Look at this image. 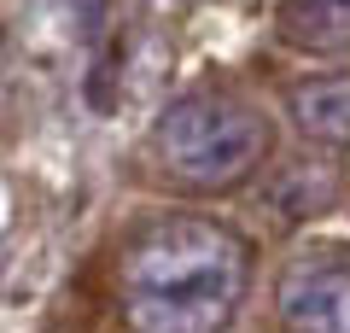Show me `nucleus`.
Instances as JSON below:
<instances>
[{
    "label": "nucleus",
    "instance_id": "nucleus-1",
    "mask_svg": "<svg viewBox=\"0 0 350 333\" xmlns=\"http://www.w3.org/2000/svg\"><path fill=\"white\" fill-rule=\"evenodd\" d=\"M251 281V246L216 217H163L117 263L129 333H222Z\"/></svg>",
    "mask_w": 350,
    "mask_h": 333
},
{
    "label": "nucleus",
    "instance_id": "nucleus-2",
    "mask_svg": "<svg viewBox=\"0 0 350 333\" xmlns=\"http://www.w3.org/2000/svg\"><path fill=\"white\" fill-rule=\"evenodd\" d=\"M163 175L193 193H228L269 158V117L234 94H187L152 129Z\"/></svg>",
    "mask_w": 350,
    "mask_h": 333
},
{
    "label": "nucleus",
    "instance_id": "nucleus-3",
    "mask_svg": "<svg viewBox=\"0 0 350 333\" xmlns=\"http://www.w3.org/2000/svg\"><path fill=\"white\" fill-rule=\"evenodd\" d=\"M275 316L286 333H350V251H304L275 281Z\"/></svg>",
    "mask_w": 350,
    "mask_h": 333
},
{
    "label": "nucleus",
    "instance_id": "nucleus-4",
    "mask_svg": "<svg viewBox=\"0 0 350 333\" xmlns=\"http://www.w3.org/2000/svg\"><path fill=\"white\" fill-rule=\"evenodd\" d=\"M292 123L321 147H350V71L292 88Z\"/></svg>",
    "mask_w": 350,
    "mask_h": 333
},
{
    "label": "nucleus",
    "instance_id": "nucleus-5",
    "mask_svg": "<svg viewBox=\"0 0 350 333\" xmlns=\"http://www.w3.org/2000/svg\"><path fill=\"white\" fill-rule=\"evenodd\" d=\"M280 41L304 53H345L350 47V0H280L275 18Z\"/></svg>",
    "mask_w": 350,
    "mask_h": 333
}]
</instances>
